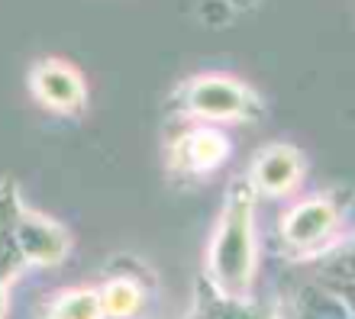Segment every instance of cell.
Returning a JSON list of instances; mask_svg holds the SVG:
<instances>
[{
  "mask_svg": "<svg viewBox=\"0 0 355 319\" xmlns=\"http://www.w3.org/2000/svg\"><path fill=\"white\" fill-rule=\"evenodd\" d=\"M17 245L26 268H55L71 255V233L58 219L23 203L17 213Z\"/></svg>",
  "mask_w": 355,
  "mask_h": 319,
  "instance_id": "6",
  "label": "cell"
},
{
  "mask_svg": "<svg viewBox=\"0 0 355 319\" xmlns=\"http://www.w3.org/2000/svg\"><path fill=\"white\" fill-rule=\"evenodd\" d=\"M275 319H352V303L327 284H304L284 300Z\"/></svg>",
  "mask_w": 355,
  "mask_h": 319,
  "instance_id": "8",
  "label": "cell"
},
{
  "mask_svg": "<svg viewBox=\"0 0 355 319\" xmlns=\"http://www.w3.org/2000/svg\"><path fill=\"white\" fill-rule=\"evenodd\" d=\"M187 319H275V313H265L259 303H252V297H226L200 277Z\"/></svg>",
  "mask_w": 355,
  "mask_h": 319,
  "instance_id": "10",
  "label": "cell"
},
{
  "mask_svg": "<svg viewBox=\"0 0 355 319\" xmlns=\"http://www.w3.org/2000/svg\"><path fill=\"white\" fill-rule=\"evenodd\" d=\"M255 190L245 178L226 188L223 207L207 245V281L226 297H252L259 271V233H255Z\"/></svg>",
  "mask_w": 355,
  "mask_h": 319,
  "instance_id": "1",
  "label": "cell"
},
{
  "mask_svg": "<svg viewBox=\"0 0 355 319\" xmlns=\"http://www.w3.org/2000/svg\"><path fill=\"white\" fill-rule=\"evenodd\" d=\"M46 319H103L97 287H68L46 307Z\"/></svg>",
  "mask_w": 355,
  "mask_h": 319,
  "instance_id": "12",
  "label": "cell"
},
{
  "mask_svg": "<svg viewBox=\"0 0 355 319\" xmlns=\"http://www.w3.org/2000/svg\"><path fill=\"white\" fill-rule=\"evenodd\" d=\"M103 319H132L142 310V287L132 277H110L97 287Z\"/></svg>",
  "mask_w": 355,
  "mask_h": 319,
  "instance_id": "11",
  "label": "cell"
},
{
  "mask_svg": "<svg viewBox=\"0 0 355 319\" xmlns=\"http://www.w3.org/2000/svg\"><path fill=\"white\" fill-rule=\"evenodd\" d=\"M233 155V142L220 126L210 122H197L191 129H184L171 142L168 149V165L175 174L184 178H207L220 171Z\"/></svg>",
  "mask_w": 355,
  "mask_h": 319,
  "instance_id": "4",
  "label": "cell"
},
{
  "mask_svg": "<svg viewBox=\"0 0 355 319\" xmlns=\"http://www.w3.org/2000/svg\"><path fill=\"white\" fill-rule=\"evenodd\" d=\"M171 104L181 116L210 126L223 122H255L265 116V100L249 81L223 71H207L181 81L171 94Z\"/></svg>",
  "mask_w": 355,
  "mask_h": 319,
  "instance_id": "2",
  "label": "cell"
},
{
  "mask_svg": "<svg viewBox=\"0 0 355 319\" xmlns=\"http://www.w3.org/2000/svg\"><path fill=\"white\" fill-rule=\"evenodd\" d=\"M10 316V284L0 281V319Z\"/></svg>",
  "mask_w": 355,
  "mask_h": 319,
  "instance_id": "13",
  "label": "cell"
},
{
  "mask_svg": "<svg viewBox=\"0 0 355 319\" xmlns=\"http://www.w3.org/2000/svg\"><path fill=\"white\" fill-rule=\"evenodd\" d=\"M29 94L52 113L75 116L87 107L85 75L65 58H39L29 68Z\"/></svg>",
  "mask_w": 355,
  "mask_h": 319,
  "instance_id": "5",
  "label": "cell"
},
{
  "mask_svg": "<svg viewBox=\"0 0 355 319\" xmlns=\"http://www.w3.org/2000/svg\"><path fill=\"white\" fill-rule=\"evenodd\" d=\"M245 181L255 190V197H268V200L288 197L304 181V155L288 142H271V145L259 149Z\"/></svg>",
  "mask_w": 355,
  "mask_h": 319,
  "instance_id": "7",
  "label": "cell"
},
{
  "mask_svg": "<svg viewBox=\"0 0 355 319\" xmlns=\"http://www.w3.org/2000/svg\"><path fill=\"white\" fill-rule=\"evenodd\" d=\"M339 226H343L339 203L327 194H317V197L294 203L281 216V239L300 258H317L336 242Z\"/></svg>",
  "mask_w": 355,
  "mask_h": 319,
  "instance_id": "3",
  "label": "cell"
},
{
  "mask_svg": "<svg viewBox=\"0 0 355 319\" xmlns=\"http://www.w3.org/2000/svg\"><path fill=\"white\" fill-rule=\"evenodd\" d=\"M23 207L19 188L13 178L0 181V281L13 284L19 274L26 271V262L17 245V213Z\"/></svg>",
  "mask_w": 355,
  "mask_h": 319,
  "instance_id": "9",
  "label": "cell"
}]
</instances>
